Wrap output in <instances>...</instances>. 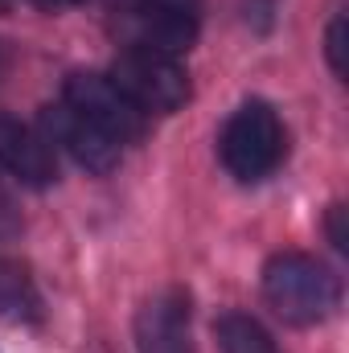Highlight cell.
I'll list each match as a JSON object with an SVG mask.
<instances>
[{"label":"cell","mask_w":349,"mask_h":353,"mask_svg":"<svg viewBox=\"0 0 349 353\" xmlns=\"http://www.w3.org/2000/svg\"><path fill=\"white\" fill-rule=\"evenodd\" d=\"M115 87L123 90L144 115H173L177 107L189 99V74L185 66L177 62L173 54H161L152 46H128L111 74H107Z\"/></svg>","instance_id":"cell-3"},{"label":"cell","mask_w":349,"mask_h":353,"mask_svg":"<svg viewBox=\"0 0 349 353\" xmlns=\"http://www.w3.org/2000/svg\"><path fill=\"white\" fill-rule=\"evenodd\" d=\"M329 243H333L337 251H346V247H349V234H346V210H341V205H333V210H329Z\"/></svg>","instance_id":"cell-12"},{"label":"cell","mask_w":349,"mask_h":353,"mask_svg":"<svg viewBox=\"0 0 349 353\" xmlns=\"http://www.w3.org/2000/svg\"><path fill=\"white\" fill-rule=\"evenodd\" d=\"M214 337H218L222 353H279L271 333L247 312H222L214 321Z\"/></svg>","instance_id":"cell-9"},{"label":"cell","mask_w":349,"mask_h":353,"mask_svg":"<svg viewBox=\"0 0 349 353\" xmlns=\"http://www.w3.org/2000/svg\"><path fill=\"white\" fill-rule=\"evenodd\" d=\"M46 128H50V140L62 144L87 173L103 176L123 161V148H119L107 132H99L94 123H87V119H83L74 107H66V103L46 107Z\"/></svg>","instance_id":"cell-6"},{"label":"cell","mask_w":349,"mask_h":353,"mask_svg":"<svg viewBox=\"0 0 349 353\" xmlns=\"http://www.w3.org/2000/svg\"><path fill=\"white\" fill-rule=\"evenodd\" d=\"M136 345L140 353H197L189 337V304L181 296H161L144 304L136 321Z\"/></svg>","instance_id":"cell-8"},{"label":"cell","mask_w":349,"mask_h":353,"mask_svg":"<svg viewBox=\"0 0 349 353\" xmlns=\"http://www.w3.org/2000/svg\"><path fill=\"white\" fill-rule=\"evenodd\" d=\"M325 50H329V66H333V74H346V17H333L329 37H325Z\"/></svg>","instance_id":"cell-11"},{"label":"cell","mask_w":349,"mask_h":353,"mask_svg":"<svg viewBox=\"0 0 349 353\" xmlns=\"http://www.w3.org/2000/svg\"><path fill=\"white\" fill-rule=\"evenodd\" d=\"M0 169L17 176L21 185L41 189L58 176V161H54V148L41 132H33L21 119L0 115Z\"/></svg>","instance_id":"cell-7"},{"label":"cell","mask_w":349,"mask_h":353,"mask_svg":"<svg viewBox=\"0 0 349 353\" xmlns=\"http://www.w3.org/2000/svg\"><path fill=\"white\" fill-rule=\"evenodd\" d=\"M283 148H288L283 123H279V115L267 103H259V99L243 103L226 119L222 140H218V152H222L226 173L235 176V181H247V185L275 173L279 161H283Z\"/></svg>","instance_id":"cell-2"},{"label":"cell","mask_w":349,"mask_h":353,"mask_svg":"<svg viewBox=\"0 0 349 353\" xmlns=\"http://www.w3.org/2000/svg\"><path fill=\"white\" fill-rule=\"evenodd\" d=\"M263 296L283 321L317 325L337 308L341 283L321 259L300 255V251H283L263 267Z\"/></svg>","instance_id":"cell-1"},{"label":"cell","mask_w":349,"mask_h":353,"mask_svg":"<svg viewBox=\"0 0 349 353\" xmlns=\"http://www.w3.org/2000/svg\"><path fill=\"white\" fill-rule=\"evenodd\" d=\"M37 312V296L17 267H0V316L4 321H25Z\"/></svg>","instance_id":"cell-10"},{"label":"cell","mask_w":349,"mask_h":353,"mask_svg":"<svg viewBox=\"0 0 349 353\" xmlns=\"http://www.w3.org/2000/svg\"><path fill=\"white\" fill-rule=\"evenodd\" d=\"M132 21L140 29V46L177 58L197 41L201 0H132Z\"/></svg>","instance_id":"cell-5"},{"label":"cell","mask_w":349,"mask_h":353,"mask_svg":"<svg viewBox=\"0 0 349 353\" xmlns=\"http://www.w3.org/2000/svg\"><path fill=\"white\" fill-rule=\"evenodd\" d=\"M62 103L74 107L99 132H107L119 148L144 136V119L148 115L115 87L107 74H70L66 79V90H62Z\"/></svg>","instance_id":"cell-4"},{"label":"cell","mask_w":349,"mask_h":353,"mask_svg":"<svg viewBox=\"0 0 349 353\" xmlns=\"http://www.w3.org/2000/svg\"><path fill=\"white\" fill-rule=\"evenodd\" d=\"M0 70H4V58H0Z\"/></svg>","instance_id":"cell-14"},{"label":"cell","mask_w":349,"mask_h":353,"mask_svg":"<svg viewBox=\"0 0 349 353\" xmlns=\"http://www.w3.org/2000/svg\"><path fill=\"white\" fill-rule=\"evenodd\" d=\"M66 4H79V0H66Z\"/></svg>","instance_id":"cell-15"},{"label":"cell","mask_w":349,"mask_h":353,"mask_svg":"<svg viewBox=\"0 0 349 353\" xmlns=\"http://www.w3.org/2000/svg\"><path fill=\"white\" fill-rule=\"evenodd\" d=\"M8 4H12V0H0V12H4V8H8Z\"/></svg>","instance_id":"cell-13"}]
</instances>
